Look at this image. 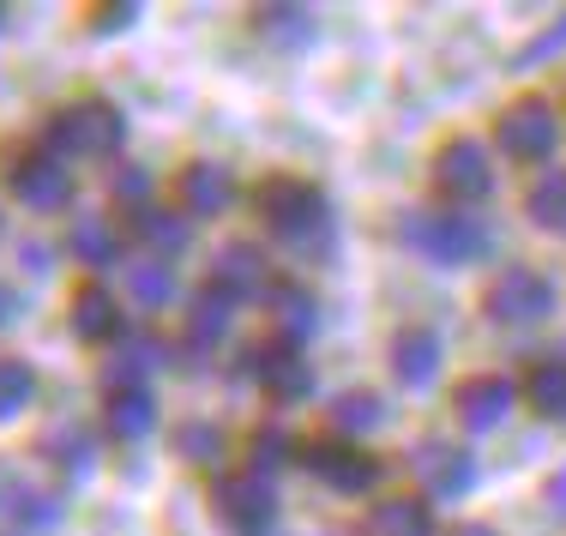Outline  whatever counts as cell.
Here are the masks:
<instances>
[{"label": "cell", "instance_id": "obj_1", "mask_svg": "<svg viewBox=\"0 0 566 536\" xmlns=\"http://www.w3.org/2000/svg\"><path fill=\"white\" fill-rule=\"evenodd\" d=\"M253 211H260L272 230L290 241V248H326V230H332V206L314 181L302 176H272L253 187Z\"/></svg>", "mask_w": 566, "mask_h": 536}, {"label": "cell", "instance_id": "obj_2", "mask_svg": "<svg viewBox=\"0 0 566 536\" xmlns=\"http://www.w3.org/2000/svg\"><path fill=\"white\" fill-rule=\"evenodd\" d=\"M120 139H127V115L115 109L109 97H78V103H61L49 115V151L61 157H115Z\"/></svg>", "mask_w": 566, "mask_h": 536}, {"label": "cell", "instance_id": "obj_3", "mask_svg": "<svg viewBox=\"0 0 566 536\" xmlns=\"http://www.w3.org/2000/svg\"><path fill=\"white\" fill-rule=\"evenodd\" d=\"M398 235L434 265H470V260L489 253V230H482L470 211H410V218L398 223Z\"/></svg>", "mask_w": 566, "mask_h": 536}, {"label": "cell", "instance_id": "obj_4", "mask_svg": "<svg viewBox=\"0 0 566 536\" xmlns=\"http://www.w3.org/2000/svg\"><path fill=\"white\" fill-rule=\"evenodd\" d=\"M7 187L24 211H66L73 206V176H66V157L49 145H24L7 157Z\"/></svg>", "mask_w": 566, "mask_h": 536}, {"label": "cell", "instance_id": "obj_5", "mask_svg": "<svg viewBox=\"0 0 566 536\" xmlns=\"http://www.w3.org/2000/svg\"><path fill=\"white\" fill-rule=\"evenodd\" d=\"M211 518L229 536H272L277 525V494L265 476L241 471V476H218L211 482Z\"/></svg>", "mask_w": 566, "mask_h": 536}, {"label": "cell", "instance_id": "obj_6", "mask_svg": "<svg viewBox=\"0 0 566 536\" xmlns=\"http://www.w3.org/2000/svg\"><path fill=\"white\" fill-rule=\"evenodd\" d=\"M555 139H560V120H555V109H548L543 97L506 103L501 120H494V145H501L506 157H518V164H543V157H555Z\"/></svg>", "mask_w": 566, "mask_h": 536}, {"label": "cell", "instance_id": "obj_7", "mask_svg": "<svg viewBox=\"0 0 566 536\" xmlns=\"http://www.w3.org/2000/svg\"><path fill=\"white\" fill-rule=\"evenodd\" d=\"M248 374L260 380V392L272 398V404H302L307 392H314V368H307L302 344L290 338H265L248 350Z\"/></svg>", "mask_w": 566, "mask_h": 536}, {"label": "cell", "instance_id": "obj_8", "mask_svg": "<svg viewBox=\"0 0 566 536\" xmlns=\"http://www.w3.org/2000/svg\"><path fill=\"white\" fill-rule=\"evenodd\" d=\"M295 459L326 482V488H338V494H368L374 482H380V459L361 452V446H349V440H302Z\"/></svg>", "mask_w": 566, "mask_h": 536}, {"label": "cell", "instance_id": "obj_9", "mask_svg": "<svg viewBox=\"0 0 566 536\" xmlns=\"http://www.w3.org/2000/svg\"><path fill=\"white\" fill-rule=\"evenodd\" d=\"M482 307H489V319H501V326H531V319H543L548 307H555V290H548V277L531 272V265H506L489 284Z\"/></svg>", "mask_w": 566, "mask_h": 536}, {"label": "cell", "instance_id": "obj_10", "mask_svg": "<svg viewBox=\"0 0 566 536\" xmlns=\"http://www.w3.org/2000/svg\"><path fill=\"white\" fill-rule=\"evenodd\" d=\"M434 187H440V199H452V206H476V199H489V187H494L489 151H482L476 139H447L434 151Z\"/></svg>", "mask_w": 566, "mask_h": 536}, {"label": "cell", "instance_id": "obj_11", "mask_svg": "<svg viewBox=\"0 0 566 536\" xmlns=\"http://www.w3.org/2000/svg\"><path fill=\"white\" fill-rule=\"evenodd\" d=\"M164 361H169V344L164 338L127 332V338L109 350V361H103V398H109V392H145V380H151Z\"/></svg>", "mask_w": 566, "mask_h": 536}, {"label": "cell", "instance_id": "obj_12", "mask_svg": "<svg viewBox=\"0 0 566 536\" xmlns=\"http://www.w3.org/2000/svg\"><path fill=\"white\" fill-rule=\"evenodd\" d=\"M512 398H518V386L506 380V374H470V380H458V422L470 428V434H489V428H501L512 417Z\"/></svg>", "mask_w": 566, "mask_h": 536}, {"label": "cell", "instance_id": "obj_13", "mask_svg": "<svg viewBox=\"0 0 566 536\" xmlns=\"http://www.w3.org/2000/svg\"><path fill=\"white\" fill-rule=\"evenodd\" d=\"M175 193H181L187 218H223V211L235 206V169L218 164V157H199V164L181 169Z\"/></svg>", "mask_w": 566, "mask_h": 536}, {"label": "cell", "instance_id": "obj_14", "mask_svg": "<svg viewBox=\"0 0 566 536\" xmlns=\"http://www.w3.org/2000/svg\"><path fill=\"white\" fill-rule=\"evenodd\" d=\"M416 476H422V488L434 494V501H458V494L476 482V464H470L464 446H447V440H422V446L410 452Z\"/></svg>", "mask_w": 566, "mask_h": 536}, {"label": "cell", "instance_id": "obj_15", "mask_svg": "<svg viewBox=\"0 0 566 536\" xmlns=\"http://www.w3.org/2000/svg\"><path fill=\"white\" fill-rule=\"evenodd\" d=\"M211 290L229 302H248L253 290H265V253L248 248V241H229V248L211 253Z\"/></svg>", "mask_w": 566, "mask_h": 536}, {"label": "cell", "instance_id": "obj_16", "mask_svg": "<svg viewBox=\"0 0 566 536\" xmlns=\"http://www.w3.org/2000/svg\"><path fill=\"white\" fill-rule=\"evenodd\" d=\"M66 314H73V338L78 344H120L127 338V332H120V307L109 302L103 284H78Z\"/></svg>", "mask_w": 566, "mask_h": 536}, {"label": "cell", "instance_id": "obj_17", "mask_svg": "<svg viewBox=\"0 0 566 536\" xmlns=\"http://www.w3.org/2000/svg\"><path fill=\"white\" fill-rule=\"evenodd\" d=\"M127 230H133V241L151 248V260H169V253L187 248V218H181V211H169V206H157V199L127 206Z\"/></svg>", "mask_w": 566, "mask_h": 536}, {"label": "cell", "instance_id": "obj_18", "mask_svg": "<svg viewBox=\"0 0 566 536\" xmlns=\"http://www.w3.org/2000/svg\"><path fill=\"white\" fill-rule=\"evenodd\" d=\"M361 536H434V513H428V501L392 494V501H374V506H368Z\"/></svg>", "mask_w": 566, "mask_h": 536}, {"label": "cell", "instance_id": "obj_19", "mask_svg": "<svg viewBox=\"0 0 566 536\" xmlns=\"http://www.w3.org/2000/svg\"><path fill=\"white\" fill-rule=\"evenodd\" d=\"M434 368H440V338H434V332H422V326L398 332V338H392L398 386H428V380H434Z\"/></svg>", "mask_w": 566, "mask_h": 536}, {"label": "cell", "instance_id": "obj_20", "mask_svg": "<svg viewBox=\"0 0 566 536\" xmlns=\"http://www.w3.org/2000/svg\"><path fill=\"white\" fill-rule=\"evenodd\" d=\"M229 319H235V302L218 296V290H199L193 307H187V350H211V344L229 332Z\"/></svg>", "mask_w": 566, "mask_h": 536}, {"label": "cell", "instance_id": "obj_21", "mask_svg": "<svg viewBox=\"0 0 566 536\" xmlns=\"http://www.w3.org/2000/svg\"><path fill=\"white\" fill-rule=\"evenodd\" d=\"M248 19H253V31H260L265 43H277V49H302L307 36H314V12L290 7V0H283V7H253Z\"/></svg>", "mask_w": 566, "mask_h": 536}, {"label": "cell", "instance_id": "obj_22", "mask_svg": "<svg viewBox=\"0 0 566 536\" xmlns=\"http://www.w3.org/2000/svg\"><path fill=\"white\" fill-rule=\"evenodd\" d=\"M272 314H277V338H290V344H302L319 326V302L302 284H272Z\"/></svg>", "mask_w": 566, "mask_h": 536}, {"label": "cell", "instance_id": "obj_23", "mask_svg": "<svg viewBox=\"0 0 566 536\" xmlns=\"http://www.w3.org/2000/svg\"><path fill=\"white\" fill-rule=\"evenodd\" d=\"M103 428H109L115 440H145L157 428L151 392H109V404H103Z\"/></svg>", "mask_w": 566, "mask_h": 536}, {"label": "cell", "instance_id": "obj_24", "mask_svg": "<svg viewBox=\"0 0 566 536\" xmlns=\"http://www.w3.org/2000/svg\"><path fill=\"white\" fill-rule=\"evenodd\" d=\"M73 260H85L91 272H103V265L120 260V230L109 218H97V211H85V218L73 223Z\"/></svg>", "mask_w": 566, "mask_h": 536}, {"label": "cell", "instance_id": "obj_25", "mask_svg": "<svg viewBox=\"0 0 566 536\" xmlns=\"http://www.w3.org/2000/svg\"><path fill=\"white\" fill-rule=\"evenodd\" d=\"M524 398H531L536 417L548 422H566V356H548L531 368V380H524Z\"/></svg>", "mask_w": 566, "mask_h": 536}, {"label": "cell", "instance_id": "obj_26", "mask_svg": "<svg viewBox=\"0 0 566 536\" xmlns=\"http://www.w3.org/2000/svg\"><path fill=\"white\" fill-rule=\"evenodd\" d=\"M524 211H531L536 230L566 235V169H548V176H536L531 193H524Z\"/></svg>", "mask_w": 566, "mask_h": 536}, {"label": "cell", "instance_id": "obj_27", "mask_svg": "<svg viewBox=\"0 0 566 536\" xmlns=\"http://www.w3.org/2000/svg\"><path fill=\"white\" fill-rule=\"evenodd\" d=\"M36 404V368L24 356H0V422L24 417Z\"/></svg>", "mask_w": 566, "mask_h": 536}, {"label": "cell", "instance_id": "obj_28", "mask_svg": "<svg viewBox=\"0 0 566 536\" xmlns=\"http://www.w3.org/2000/svg\"><path fill=\"white\" fill-rule=\"evenodd\" d=\"M386 422V404L374 392H344L338 404H332V428L338 434H368V428Z\"/></svg>", "mask_w": 566, "mask_h": 536}, {"label": "cell", "instance_id": "obj_29", "mask_svg": "<svg viewBox=\"0 0 566 536\" xmlns=\"http://www.w3.org/2000/svg\"><path fill=\"white\" fill-rule=\"evenodd\" d=\"M295 459V440L283 434V428H260V434L248 440V471L253 476H272L277 464H290Z\"/></svg>", "mask_w": 566, "mask_h": 536}, {"label": "cell", "instance_id": "obj_30", "mask_svg": "<svg viewBox=\"0 0 566 536\" xmlns=\"http://www.w3.org/2000/svg\"><path fill=\"white\" fill-rule=\"evenodd\" d=\"M169 296H175L169 260H139V265H133V302H139V307H164Z\"/></svg>", "mask_w": 566, "mask_h": 536}, {"label": "cell", "instance_id": "obj_31", "mask_svg": "<svg viewBox=\"0 0 566 536\" xmlns=\"http://www.w3.org/2000/svg\"><path fill=\"white\" fill-rule=\"evenodd\" d=\"M175 452H181L187 464H218L223 459V434L211 422H181L175 428Z\"/></svg>", "mask_w": 566, "mask_h": 536}, {"label": "cell", "instance_id": "obj_32", "mask_svg": "<svg viewBox=\"0 0 566 536\" xmlns=\"http://www.w3.org/2000/svg\"><path fill=\"white\" fill-rule=\"evenodd\" d=\"M133 19H139V0H115V7H91V31H97V36H115V31H127Z\"/></svg>", "mask_w": 566, "mask_h": 536}, {"label": "cell", "instance_id": "obj_33", "mask_svg": "<svg viewBox=\"0 0 566 536\" xmlns=\"http://www.w3.org/2000/svg\"><path fill=\"white\" fill-rule=\"evenodd\" d=\"M566 43V19L555 24V31H543V36H536V43L531 49H524V61H536V55H555V49Z\"/></svg>", "mask_w": 566, "mask_h": 536}, {"label": "cell", "instance_id": "obj_34", "mask_svg": "<svg viewBox=\"0 0 566 536\" xmlns=\"http://www.w3.org/2000/svg\"><path fill=\"white\" fill-rule=\"evenodd\" d=\"M115 187L133 199V206H139V193H145V169H120V176H115Z\"/></svg>", "mask_w": 566, "mask_h": 536}, {"label": "cell", "instance_id": "obj_35", "mask_svg": "<svg viewBox=\"0 0 566 536\" xmlns=\"http://www.w3.org/2000/svg\"><path fill=\"white\" fill-rule=\"evenodd\" d=\"M548 506H555V513L566 518V471H555V476H548Z\"/></svg>", "mask_w": 566, "mask_h": 536}, {"label": "cell", "instance_id": "obj_36", "mask_svg": "<svg viewBox=\"0 0 566 536\" xmlns=\"http://www.w3.org/2000/svg\"><path fill=\"white\" fill-rule=\"evenodd\" d=\"M447 536H494V525H452Z\"/></svg>", "mask_w": 566, "mask_h": 536}, {"label": "cell", "instance_id": "obj_37", "mask_svg": "<svg viewBox=\"0 0 566 536\" xmlns=\"http://www.w3.org/2000/svg\"><path fill=\"white\" fill-rule=\"evenodd\" d=\"M12 314H19V302H12V290H0V326H7Z\"/></svg>", "mask_w": 566, "mask_h": 536}, {"label": "cell", "instance_id": "obj_38", "mask_svg": "<svg viewBox=\"0 0 566 536\" xmlns=\"http://www.w3.org/2000/svg\"><path fill=\"white\" fill-rule=\"evenodd\" d=\"M7 24H12V7H7V0H0V31H7Z\"/></svg>", "mask_w": 566, "mask_h": 536}]
</instances>
